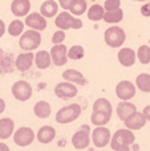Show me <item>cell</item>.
Listing matches in <instances>:
<instances>
[{"instance_id":"obj_25","label":"cell","mask_w":150,"mask_h":151,"mask_svg":"<svg viewBox=\"0 0 150 151\" xmlns=\"http://www.w3.org/2000/svg\"><path fill=\"white\" fill-rule=\"evenodd\" d=\"M50 105L49 102L47 101H39L33 107V113L37 118H41V119H45L50 115Z\"/></svg>"},{"instance_id":"obj_37","label":"cell","mask_w":150,"mask_h":151,"mask_svg":"<svg viewBox=\"0 0 150 151\" xmlns=\"http://www.w3.org/2000/svg\"><path fill=\"white\" fill-rule=\"evenodd\" d=\"M58 3H60V7L63 8L64 11H68V9H71V7L76 3V0H58Z\"/></svg>"},{"instance_id":"obj_9","label":"cell","mask_w":150,"mask_h":151,"mask_svg":"<svg viewBox=\"0 0 150 151\" xmlns=\"http://www.w3.org/2000/svg\"><path fill=\"white\" fill-rule=\"evenodd\" d=\"M76 83L73 82H60L56 85L55 88V94L61 99H71V98H74L77 96V88Z\"/></svg>"},{"instance_id":"obj_6","label":"cell","mask_w":150,"mask_h":151,"mask_svg":"<svg viewBox=\"0 0 150 151\" xmlns=\"http://www.w3.org/2000/svg\"><path fill=\"white\" fill-rule=\"evenodd\" d=\"M90 129L88 125H84L73 134L72 137V145L74 146V149L77 150H82V149H87L90 143Z\"/></svg>"},{"instance_id":"obj_27","label":"cell","mask_w":150,"mask_h":151,"mask_svg":"<svg viewBox=\"0 0 150 151\" xmlns=\"http://www.w3.org/2000/svg\"><path fill=\"white\" fill-rule=\"evenodd\" d=\"M112 114L109 113H104V111H94L93 110L92 117H90V121L94 126H105L106 123L110 121Z\"/></svg>"},{"instance_id":"obj_2","label":"cell","mask_w":150,"mask_h":151,"mask_svg":"<svg viewBox=\"0 0 150 151\" xmlns=\"http://www.w3.org/2000/svg\"><path fill=\"white\" fill-rule=\"evenodd\" d=\"M81 111H82V109L79 104H72L65 107H61V109L56 113V122L61 123V125L71 123V122H73V121H76L77 118L81 115Z\"/></svg>"},{"instance_id":"obj_24","label":"cell","mask_w":150,"mask_h":151,"mask_svg":"<svg viewBox=\"0 0 150 151\" xmlns=\"http://www.w3.org/2000/svg\"><path fill=\"white\" fill-rule=\"evenodd\" d=\"M58 12V4L55 0H47L40 7V13L45 17H53Z\"/></svg>"},{"instance_id":"obj_16","label":"cell","mask_w":150,"mask_h":151,"mask_svg":"<svg viewBox=\"0 0 150 151\" xmlns=\"http://www.w3.org/2000/svg\"><path fill=\"white\" fill-rule=\"evenodd\" d=\"M118 61L122 66H133L136 63V58H137V53L132 49V48H122L118 52Z\"/></svg>"},{"instance_id":"obj_36","label":"cell","mask_w":150,"mask_h":151,"mask_svg":"<svg viewBox=\"0 0 150 151\" xmlns=\"http://www.w3.org/2000/svg\"><path fill=\"white\" fill-rule=\"evenodd\" d=\"M120 5H121L120 0H106L105 4H104V8H105V11H114L118 9Z\"/></svg>"},{"instance_id":"obj_1","label":"cell","mask_w":150,"mask_h":151,"mask_svg":"<svg viewBox=\"0 0 150 151\" xmlns=\"http://www.w3.org/2000/svg\"><path fill=\"white\" fill-rule=\"evenodd\" d=\"M136 137L130 129H120L110 139V147L114 151H126L134 143Z\"/></svg>"},{"instance_id":"obj_30","label":"cell","mask_w":150,"mask_h":151,"mask_svg":"<svg viewBox=\"0 0 150 151\" xmlns=\"http://www.w3.org/2000/svg\"><path fill=\"white\" fill-rule=\"evenodd\" d=\"M93 110H94V111L109 113V114H112V111H113L112 104L106 98H98L97 101L94 102V105H93Z\"/></svg>"},{"instance_id":"obj_35","label":"cell","mask_w":150,"mask_h":151,"mask_svg":"<svg viewBox=\"0 0 150 151\" xmlns=\"http://www.w3.org/2000/svg\"><path fill=\"white\" fill-rule=\"evenodd\" d=\"M65 40V33H64V29H58L53 33L52 36V42L53 44H61Z\"/></svg>"},{"instance_id":"obj_26","label":"cell","mask_w":150,"mask_h":151,"mask_svg":"<svg viewBox=\"0 0 150 151\" xmlns=\"http://www.w3.org/2000/svg\"><path fill=\"white\" fill-rule=\"evenodd\" d=\"M104 15H105V8L100 4H93L88 9V19L92 21L104 20Z\"/></svg>"},{"instance_id":"obj_18","label":"cell","mask_w":150,"mask_h":151,"mask_svg":"<svg viewBox=\"0 0 150 151\" xmlns=\"http://www.w3.org/2000/svg\"><path fill=\"white\" fill-rule=\"evenodd\" d=\"M36 137L40 143H44V145L50 143L56 137V129L52 127V126H43V127L39 129Z\"/></svg>"},{"instance_id":"obj_14","label":"cell","mask_w":150,"mask_h":151,"mask_svg":"<svg viewBox=\"0 0 150 151\" xmlns=\"http://www.w3.org/2000/svg\"><path fill=\"white\" fill-rule=\"evenodd\" d=\"M146 121L148 119H146L144 113L136 111L134 114H132L129 118H126V119L124 121V123L128 129H130V130H140V129H142L144 126L146 125Z\"/></svg>"},{"instance_id":"obj_17","label":"cell","mask_w":150,"mask_h":151,"mask_svg":"<svg viewBox=\"0 0 150 151\" xmlns=\"http://www.w3.org/2000/svg\"><path fill=\"white\" fill-rule=\"evenodd\" d=\"M31 11V1L29 0H13L11 4V12L17 17L27 16Z\"/></svg>"},{"instance_id":"obj_23","label":"cell","mask_w":150,"mask_h":151,"mask_svg":"<svg viewBox=\"0 0 150 151\" xmlns=\"http://www.w3.org/2000/svg\"><path fill=\"white\" fill-rule=\"evenodd\" d=\"M15 130V122L11 118H3L0 119V139H8L13 134Z\"/></svg>"},{"instance_id":"obj_5","label":"cell","mask_w":150,"mask_h":151,"mask_svg":"<svg viewBox=\"0 0 150 151\" xmlns=\"http://www.w3.org/2000/svg\"><path fill=\"white\" fill-rule=\"evenodd\" d=\"M32 93H33L32 91V86L27 81L20 80V81H16L12 85V96L17 101H21V102L28 101L32 97Z\"/></svg>"},{"instance_id":"obj_13","label":"cell","mask_w":150,"mask_h":151,"mask_svg":"<svg viewBox=\"0 0 150 151\" xmlns=\"http://www.w3.org/2000/svg\"><path fill=\"white\" fill-rule=\"evenodd\" d=\"M25 24L32 29H36V31H44L47 28V20H45V16H43L41 13H29L25 16Z\"/></svg>"},{"instance_id":"obj_34","label":"cell","mask_w":150,"mask_h":151,"mask_svg":"<svg viewBox=\"0 0 150 151\" xmlns=\"http://www.w3.org/2000/svg\"><path fill=\"white\" fill-rule=\"evenodd\" d=\"M84 48L81 45H73L71 49L68 50V57L71 60H81L84 57Z\"/></svg>"},{"instance_id":"obj_3","label":"cell","mask_w":150,"mask_h":151,"mask_svg":"<svg viewBox=\"0 0 150 151\" xmlns=\"http://www.w3.org/2000/svg\"><path fill=\"white\" fill-rule=\"evenodd\" d=\"M41 44V35L40 31L36 29H29V31L24 32L21 35L20 40H19V45L21 49H24L25 52H32V50L37 49L39 45Z\"/></svg>"},{"instance_id":"obj_40","label":"cell","mask_w":150,"mask_h":151,"mask_svg":"<svg viewBox=\"0 0 150 151\" xmlns=\"http://www.w3.org/2000/svg\"><path fill=\"white\" fill-rule=\"evenodd\" d=\"M144 114H145V117H146V119L149 121L150 122V105H148V106L145 107V109H144Z\"/></svg>"},{"instance_id":"obj_10","label":"cell","mask_w":150,"mask_h":151,"mask_svg":"<svg viewBox=\"0 0 150 151\" xmlns=\"http://www.w3.org/2000/svg\"><path fill=\"white\" fill-rule=\"evenodd\" d=\"M116 94L122 101H129L136 96V86L130 81H121L116 86Z\"/></svg>"},{"instance_id":"obj_32","label":"cell","mask_w":150,"mask_h":151,"mask_svg":"<svg viewBox=\"0 0 150 151\" xmlns=\"http://www.w3.org/2000/svg\"><path fill=\"white\" fill-rule=\"evenodd\" d=\"M137 57H138V61L141 64H144V65L150 63V47L149 45H141L138 48Z\"/></svg>"},{"instance_id":"obj_7","label":"cell","mask_w":150,"mask_h":151,"mask_svg":"<svg viewBox=\"0 0 150 151\" xmlns=\"http://www.w3.org/2000/svg\"><path fill=\"white\" fill-rule=\"evenodd\" d=\"M110 139L112 134L109 129H106L105 126H96V129L92 133V142L96 147L102 149L108 143H110Z\"/></svg>"},{"instance_id":"obj_29","label":"cell","mask_w":150,"mask_h":151,"mask_svg":"<svg viewBox=\"0 0 150 151\" xmlns=\"http://www.w3.org/2000/svg\"><path fill=\"white\" fill-rule=\"evenodd\" d=\"M124 17V11L121 8L114 11H106L105 15H104V20L108 24H114V23H120Z\"/></svg>"},{"instance_id":"obj_44","label":"cell","mask_w":150,"mask_h":151,"mask_svg":"<svg viewBox=\"0 0 150 151\" xmlns=\"http://www.w3.org/2000/svg\"><path fill=\"white\" fill-rule=\"evenodd\" d=\"M134 1H146V0H134Z\"/></svg>"},{"instance_id":"obj_28","label":"cell","mask_w":150,"mask_h":151,"mask_svg":"<svg viewBox=\"0 0 150 151\" xmlns=\"http://www.w3.org/2000/svg\"><path fill=\"white\" fill-rule=\"evenodd\" d=\"M136 86L144 93H150V74L141 73L136 78Z\"/></svg>"},{"instance_id":"obj_12","label":"cell","mask_w":150,"mask_h":151,"mask_svg":"<svg viewBox=\"0 0 150 151\" xmlns=\"http://www.w3.org/2000/svg\"><path fill=\"white\" fill-rule=\"evenodd\" d=\"M15 61L16 60H13L12 53L0 49V74L12 73L16 68Z\"/></svg>"},{"instance_id":"obj_21","label":"cell","mask_w":150,"mask_h":151,"mask_svg":"<svg viewBox=\"0 0 150 151\" xmlns=\"http://www.w3.org/2000/svg\"><path fill=\"white\" fill-rule=\"evenodd\" d=\"M35 64L39 69H48L52 64V56L50 52L47 50H39V52L35 55Z\"/></svg>"},{"instance_id":"obj_33","label":"cell","mask_w":150,"mask_h":151,"mask_svg":"<svg viewBox=\"0 0 150 151\" xmlns=\"http://www.w3.org/2000/svg\"><path fill=\"white\" fill-rule=\"evenodd\" d=\"M87 1L85 0H76V3H74L73 5L71 7V13H73V15L76 16H80L82 15V13H85V11H87Z\"/></svg>"},{"instance_id":"obj_11","label":"cell","mask_w":150,"mask_h":151,"mask_svg":"<svg viewBox=\"0 0 150 151\" xmlns=\"http://www.w3.org/2000/svg\"><path fill=\"white\" fill-rule=\"evenodd\" d=\"M50 56H52V61L56 66H63L68 61V49L65 45L61 44H55L50 49Z\"/></svg>"},{"instance_id":"obj_20","label":"cell","mask_w":150,"mask_h":151,"mask_svg":"<svg viewBox=\"0 0 150 151\" xmlns=\"http://www.w3.org/2000/svg\"><path fill=\"white\" fill-rule=\"evenodd\" d=\"M73 20H74L73 16H72L69 12H65V11H64V12L58 13V15L56 16L55 25L57 27L58 29H64V31H66V29H71L72 28Z\"/></svg>"},{"instance_id":"obj_43","label":"cell","mask_w":150,"mask_h":151,"mask_svg":"<svg viewBox=\"0 0 150 151\" xmlns=\"http://www.w3.org/2000/svg\"><path fill=\"white\" fill-rule=\"evenodd\" d=\"M0 150H4V151H8L9 150V147L7 146V145H4V143H0Z\"/></svg>"},{"instance_id":"obj_22","label":"cell","mask_w":150,"mask_h":151,"mask_svg":"<svg viewBox=\"0 0 150 151\" xmlns=\"http://www.w3.org/2000/svg\"><path fill=\"white\" fill-rule=\"evenodd\" d=\"M63 77H64V80L69 81V82H73L76 85L82 86L87 83V78L84 77V74L81 72L76 70V69H68V70H65L63 73Z\"/></svg>"},{"instance_id":"obj_19","label":"cell","mask_w":150,"mask_h":151,"mask_svg":"<svg viewBox=\"0 0 150 151\" xmlns=\"http://www.w3.org/2000/svg\"><path fill=\"white\" fill-rule=\"evenodd\" d=\"M136 111H137L136 106L128 101H122L117 105V117H118L121 121H125L132 114H134Z\"/></svg>"},{"instance_id":"obj_38","label":"cell","mask_w":150,"mask_h":151,"mask_svg":"<svg viewBox=\"0 0 150 151\" xmlns=\"http://www.w3.org/2000/svg\"><path fill=\"white\" fill-rule=\"evenodd\" d=\"M141 13H142V16H145V17H149L150 16V3H146V4H144L142 7H141Z\"/></svg>"},{"instance_id":"obj_39","label":"cell","mask_w":150,"mask_h":151,"mask_svg":"<svg viewBox=\"0 0 150 151\" xmlns=\"http://www.w3.org/2000/svg\"><path fill=\"white\" fill-rule=\"evenodd\" d=\"M72 28H73V29H80V28H82V21L80 20V19H76V17H74L73 24H72Z\"/></svg>"},{"instance_id":"obj_15","label":"cell","mask_w":150,"mask_h":151,"mask_svg":"<svg viewBox=\"0 0 150 151\" xmlns=\"http://www.w3.org/2000/svg\"><path fill=\"white\" fill-rule=\"evenodd\" d=\"M33 61H35V55H32V52L20 53V55L16 57V61H15L16 69H17L19 72H27V70H29Z\"/></svg>"},{"instance_id":"obj_31","label":"cell","mask_w":150,"mask_h":151,"mask_svg":"<svg viewBox=\"0 0 150 151\" xmlns=\"http://www.w3.org/2000/svg\"><path fill=\"white\" fill-rule=\"evenodd\" d=\"M24 25H25V23H23L21 20L11 21V24L8 25V33H9L11 36H15V37L20 36L24 31Z\"/></svg>"},{"instance_id":"obj_41","label":"cell","mask_w":150,"mask_h":151,"mask_svg":"<svg viewBox=\"0 0 150 151\" xmlns=\"http://www.w3.org/2000/svg\"><path fill=\"white\" fill-rule=\"evenodd\" d=\"M4 32H5V24L3 20H0V37L4 35Z\"/></svg>"},{"instance_id":"obj_8","label":"cell","mask_w":150,"mask_h":151,"mask_svg":"<svg viewBox=\"0 0 150 151\" xmlns=\"http://www.w3.org/2000/svg\"><path fill=\"white\" fill-rule=\"evenodd\" d=\"M33 139H35L33 130L29 127H25V126L17 129V130L15 131V134H13V141H15V143L21 147L29 146V145L33 142Z\"/></svg>"},{"instance_id":"obj_4","label":"cell","mask_w":150,"mask_h":151,"mask_svg":"<svg viewBox=\"0 0 150 151\" xmlns=\"http://www.w3.org/2000/svg\"><path fill=\"white\" fill-rule=\"evenodd\" d=\"M104 40L110 48H120L126 40V33L120 27H110L104 33Z\"/></svg>"},{"instance_id":"obj_42","label":"cell","mask_w":150,"mask_h":151,"mask_svg":"<svg viewBox=\"0 0 150 151\" xmlns=\"http://www.w3.org/2000/svg\"><path fill=\"white\" fill-rule=\"evenodd\" d=\"M4 110H5V102L3 98H0V114H1Z\"/></svg>"}]
</instances>
